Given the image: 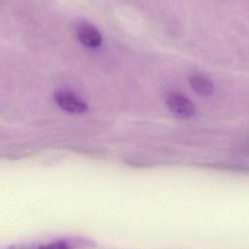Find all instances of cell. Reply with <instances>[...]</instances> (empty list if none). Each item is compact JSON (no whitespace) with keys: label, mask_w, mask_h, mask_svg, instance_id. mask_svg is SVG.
Wrapping results in <instances>:
<instances>
[{"label":"cell","mask_w":249,"mask_h":249,"mask_svg":"<svg viewBox=\"0 0 249 249\" xmlns=\"http://www.w3.org/2000/svg\"><path fill=\"white\" fill-rule=\"evenodd\" d=\"M54 99L56 104L62 110L69 113L81 114L85 113L88 109V106L84 101H82L80 98H78L77 96L68 91L60 90L55 92Z\"/></svg>","instance_id":"obj_1"},{"label":"cell","mask_w":249,"mask_h":249,"mask_svg":"<svg viewBox=\"0 0 249 249\" xmlns=\"http://www.w3.org/2000/svg\"><path fill=\"white\" fill-rule=\"evenodd\" d=\"M166 105L172 113L183 118L192 117L196 113L193 102L181 94H170L166 99Z\"/></svg>","instance_id":"obj_2"},{"label":"cell","mask_w":249,"mask_h":249,"mask_svg":"<svg viewBox=\"0 0 249 249\" xmlns=\"http://www.w3.org/2000/svg\"><path fill=\"white\" fill-rule=\"evenodd\" d=\"M78 38L80 42L89 48H97L102 42L100 32L93 26L84 25L78 30Z\"/></svg>","instance_id":"obj_3"},{"label":"cell","mask_w":249,"mask_h":249,"mask_svg":"<svg viewBox=\"0 0 249 249\" xmlns=\"http://www.w3.org/2000/svg\"><path fill=\"white\" fill-rule=\"evenodd\" d=\"M189 83L195 92L201 96H208L213 92L214 87L210 80L200 75H194L190 77Z\"/></svg>","instance_id":"obj_4"}]
</instances>
